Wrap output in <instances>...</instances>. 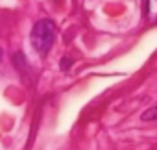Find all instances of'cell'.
I'll return each mask as SVG.
<instances>
[{
    "label": "cell",
    "mask_w": 157,
    "mask_h": 150,
    "mask_svg": "<svg viewBox=\"0 0 157 150\" xmlns=\"http://www.w3.org/2000/svg\"><path fill=\"white\" fill-rule=\"evenodd\" d=\"M54 37H56V24L50 19H43L35 22V26L32 28V45L41 54H46L52 48Z\"/></svg>",
    "instance_id": "1"
},
{
    "label": "cell",
    "mask_w": 157,
    "mask_h": 150,
    "mask_svg": "<svg viewBox=\"0 0 157 150\" xmlns=\"http://www.w3.org/2000/svg\"><path fill=\"white\" fill-rule=\"evenodd\" d=\"M146 17L150 22H157V0H146Z\"/></svg>",
    "instance_id": "2"
},
{
    "label": "cell",
    "mask_w": 157,
    "mask_h": 150,
    "mask_svg": "<svg viewBox=\"0 0 157 150\" xmlns=\"http://www.w3.org/2000/svg\"><path fill=\"white\" fill-rule=\"evenodd\" d=\"M140 119H142V120H157V106L148 108V109L140 115Z\"/></svg>",
    "instance_id": "3"
},
{
    "label": "cell",
    "mask_w": 157,
    "mask_h": 150,
    "mask_svg": "<svg viewBox=\"0 0 157 150\" xmlns=\"http://www.w3.org/2000/svg\"><path fill=\"white\" fill-rule=\"evenodd\" d=\"M70 65H72V57H61V61H59V67H61V70L65 72V70H68L70 69Z\"/></svg>",
    "instance_id": "4"
},
{
    "label": "cell",
    "mask_w": 157,
    "mask_h": 150,
    "mask_svg": "<svg viewBox=\"0 0 157 150\" xmlns=\"http://www.w3.org/2000/svg\"><path fill=\"white\" fill-rule=\"evenodd\" d=\"M0 59H2V48H0Z\"/></svg>",
    "instance_id": "5"
}]
</instances>
